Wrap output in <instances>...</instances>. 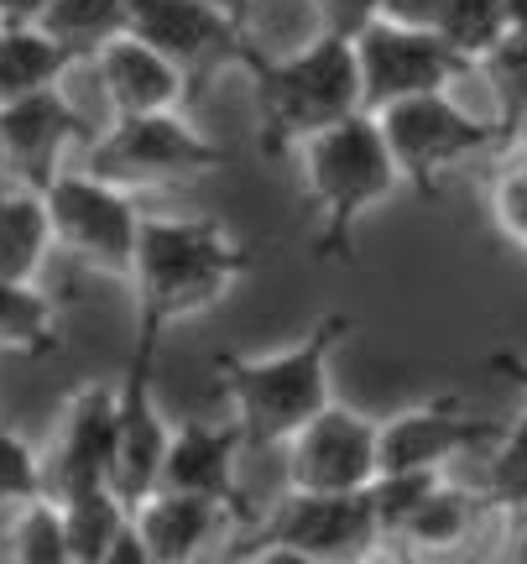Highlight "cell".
Here are the masks:
<instances>
[{
	"mask_svg": "<svg viewBox=\"0 0 527 564\" xmlns=\"http://www.w3.org/2000/svg\"><path fill=\"white\" fill-rule=\"evenodd\" d=\"M251 262V246H241L209 215H142L136 251L125 267V282L136 293V324L167 335L173 324L199 319L230 299Z\"/></svg>",
	"mask_w": 527,
	"mask_h": 564,
	"instance_id": "cell-1",
	"label": "cell"
},
{
	"mask_svg": "<svg viewBox=\"0 0 527 564\" xmlns=\"http://www.w3.org/2000/svg\"><path fill=\"white\" fill-rule=\"evenodd\" d=\"M355 319L325 314L308 324V335L272 356H215V382L230 398V419L251 449L283 444L293 429H304L319 408L334 403V356L350 340Z\"/></svg>",
	"mask_w": 527,
	"mask_h": 564,
	"instance_id": "cell-2",
	"label": "cell"
},
{
	"mask_svg": "<svg viewBox=\"0 0 527 564\" xmlns=\"http://www.w3.org/2000/svg\"><path fill=\"white\" fill-rule=\"evenodd\" d=\"M235 63L245 68L251 95H256L266 152H293L304 137L365 110L355 42L340 37V32H314V37L293 42L283 53L251 47L241 37Z\"/></svg>",
	"mask_w": 527,
	"mask_h": 564,
	"instance_id": "cell-3",
	"label": "cell"
},
{
	"mask_svg": "<svg viewBox=\"0 0 527 564\" xmlns=\"http://www.w3.org/2000/svg\"><path fill=\"white\" fill-rule=\"evenodd\" d=\"M293 162H298V188H304L308 209L319 215V257L325 262L350 257L355 225L403 188V173L386 152L382 126L371 110H355L345 121L304 137L293 147Z\"/></svg>",
	"mask_w": 527,
	"mask_h": 564,
	"instance_id": "cell-4",
	"label": "cell"
},
{
	"mask_svg": "<svg viewBox=\"0 0 527 564\" xmlns=\"http://www.w3.org/2000/svg\"><path fill=\"white\" fill-rule=\"evenodd\" d=\"M79 167L116 183L125 194L136 188H167L224 167V147L209 141L183 110H152V116H110L105 131L79 147Z\"/></svg>",
	"mask_w": 527,
	"mask_h": 564,
	"instance_id": "cell-5",
	"label": "cell"
},
{
	"mask_svg": "<svg viewBox=\"0 0 527 564\" xmlns=\"http://www.w3.org/2000/svg\"><path fill=\"white\" fill-rule=\"evenodd\" d=\"M371 116L382 126V141L392 152V162H397L403 183H413L424 199H433L444 188V178L454 167L486 158L491 147L502 141V126L475 121L449 89L407 95V100H392L382 110H371Z\"/></svg>",
	"mask_w": 527,
	"mask_h": 564,
	"instance_id": "cell-6",
	"label": "cell"
},
{
	"mask_svg": "<svg viewBox=\"0 0 527 564\" xmlns=\"http://www.w3.org/2000/svg\"><path fill=\"white\" fill-rule=\"evenodd\" d=\"M382 549L365 491H293L262 518L256 564H345Z\"/></svg>",
	"mask_w": 527,
	"mask_h": 564,
	"instance_id": "cell-7",
	"label": "cell"
},
{
	"mask_svg": "<svg viewBox=\"0 0 527 564\" xmlns=\"http://www.w3.org/2000/svg\"><path fill=\"white\" fill-rule=\"evenodd\" d=\"M42 199H47V220H53V246L63 257L110 272V278H125L131 251H136V225H142V209L125 188L95 178L84 167H58L42 183Z\"/></svg>",
	"mask_w": 527,
	"mask_h": 564,
	"instance_id": "cell-8",
	"label": "cell"
},
{
	"mask_svg": "<svg viewBox=\"0 0 527 564\" xmlns=\"http://www.w3.org/2000/svg\"><path fill=\"white\" fill-rule=\"evenodd\" d=\"M157 350H163V329L136 324V350L125 361L121 382H116V455H110V486L136 507L157 486V465L167 449L163 403H157Z\"/></svg>",
	"mask_w": 527,
	"mask_h": 564,
	"instance_id": "cell-9",
	"label": "cell"
},
{
	"mask_svg": "<svg viewBox=\"0 0 527 564\" xmlns=\"http://www.w3.org/2000/svg\"><path fill=\"white\" fill-rule=\"evenodd\" d=\"M350 42H355V63H361L365 110H382V105L407 100V95H428V89H454L460 79L475 74V63H465L428 26L371 21Z\"/></svg>",
	"mask_w": 527,
	"mask_h": 564,
	"instance_id": "cell-10",
	"label": "cell"
},
{
	"mask_svg": "<svg viewBox=\"0 0 527 564\" xmlns=\"http://www.w3.org/2000/svg\"><path fill=\"white\" fill-rule=\"evenodd\" d=\"M283 470L293 491H365L376 476V419L329 403L283 440Z\"/></svg>",
	"mask_w": 527,
	"mask_h": 564,
	"instance_id": "cell-11",
	"label": "cell"
},
{
	"mask_svg": "<svg viewBox=\"0 0 527 564\" xmlns=\"http://www.w3.org/2000/svg\"><path fill=\"white\" fill-rule=\"evenodd\" d=\"M100 126L84 116L74 95L58 84H42L21 100L0 105V152H6V178L17 183H42L53 178L58 167H68V147H84Z\"/></svg>",
	"mask_w": 527,
	"mask_h": 564,
	"instance_id": "cell-12",
	"label": "cell"
},
{
	"mask_svg": "<svg viewBox=\"0 0 527 564\" xmlns=\"http://www.w3.org/2000/svg\"><path fill=\"white\" fill-rule=\"evenodd\" d=\"M491 440H496V423L475 419L454 392H444L376 423V470H444L449 460Z\"/></svg>",
	"mask_w": 527,
	"mask_h": 564,
	"instance_id": "cell-13",
	"label": "cell"
},
{
	"mask_svg": "<svg viewBox=\"0 0 527 564\" xmlns=\"http://www.w3.org/2000/svg\"><path fill=\"white\" fill-rule=\"evenodd\" d=\"M110 455H116V382H84L63 403L53 449L42 455V491L68 497L84 486L110 481Z\"/></svg>",
	"mask_w": 527,
	"mask_h": 564,
	"instance_id": "cell-14",
	"label": "cell"
},
{
	"mask_svg": "<svg viewBox=\"0 0 527 564\" xmlns=\"http://www.w3.org/2000/svg\"><path fill=\"white\" fill-rule=\"evenodd\" d=\"M125 32L152 42L163 58L178 63L188 84H199L220 63H235V47L245 37L241 26L220 17L209 0H131Z\"/></svg>",
	"mask_w": 527,
	"mask_h": 564,
	"instance_id": "cell-15",
	"label": "cell"
},
{
	"mask_svg": "<svg viewBox=\"0 0 527 564\" xmlns=\"http://www.w3.org/2000/svg\"><path fill=\"white\" fill-rule=\"evenodd\" d=\"M241 429L209 419H183L167 429V449L157 465V486L152 491H183V497H209V502L241 507V486H235V465H241Z\"/></svg>",
	"mask_w": 527,
	"mask_h": 564,
	"instance_id": "cell-16",
	"label": "cell"
},
{
	"mask_svg": "<svg viewBox=\"0 0 527 564\" xmlns=\"http://www.w3.org/2000/svg\"><path fill=\"white\" fill-rule=\"evenodd\" d=\"M89 68L100 79V95L110 105V116H152V110H183V100L194 95V84L173 58H163L152 42L131 37H110L105 47L89 53Z\"/></svg>",
	"mask_w": 527,
	"mask_h": 564,
	"instance_id": "cell-17",
	"label": "cell"
},
{
	"mask_svg": "<svg viewBox=\"0 0 527 564\" xmlns=\"http://www.w3.org/2000/svg\"><path fill=\"white\" fill-rule=\"evenodd\" d=\"M245 518L241 507L209 502V497H183V491H146L131 507V523L146 544V564H188L209 544H220L230 523Z\"/></svg>",
	"mask_w": 527,
	"mask_h": 564,
	"instance_id": "cell-18",
	"label": "cell"
},
{
	"mask_svg": "<svg viewBox=\"0 0 527 564\" xmlns=\"http://www.w3.org/2000/svg\"><path fill=\"white\" fill-rule=\"evenodd\" d=\"M53 251L58 246H53V220H47L42 188L6 178V188H0V278L37 282Z\"/></svg>",
	"mask_w": 527,
	"mask_h": 564,
	"instance_id": "cell-19",
	"label": "cell"
},
{
	"mask_svg": "<svg viewBox=\"0 0 527 564\" xmlns=\"http://www.w3.org/2000/svg\"><path fill=\"white\" fill-rule=\"evenodd\" d=\"M481 512H486V497H475V491H465V486H454V481L439 476L433 491L413 507V518L397 528L392 544H403L407 554H424V560L428 554H449V549L470 544V533H475V523H481Z\"/></svg>",
	"mask_w": 527,
	"mask_h": 564,
	"instance_id": "cell-20",
	"label": "cell"
},
{
	"mask_svg": "<svg viewBox=\"0 0 527 564\" xmlns=\"http://www.w3.org/2000/svg\"><path fill=\"white\" fill-rule=\"evenodd\" d=\"M74 53L42 32L37 21H0V105L68 79Z\"/></svg>",
	"mask_w": 527,
	"mask_h": 564,
	"instance_id": "cell-21",
	"label": "cell"
},
{
	"mask_svg": "<svg viewBox=\"0 0 527 564\" xmlns=\"http://www.w3.org/2000/svg\"><path fill=\"white\" fill-rule=\"evenodd\" d=\"M0 350L6 356H26V361H47L63 350V324L53 299L37 282H11L0 278Z\"/></svg>",
	"mask_w": 527,
	"mask_h": 564,
	"instance_id": "cell-22",
	"label": "cell"
},
{
	"mask_svg": "<svg viewBox=\"0 0 527 564\" xmlns=\"http://www.w3.org/2000/svg\"><path fill=\"white\" fill-rule=\"evenodd\" d=\"M63 507V539H68V564H105L116 533L131 523V502L116 486H84L58 497Z\"/></svg>",
	"mask_w": 527,
	"mask_h": 564,
	"instance_id": "cell-23",
	"label": "cell"
},
{
	"mask_svg": "<svg viewBox=\"0 0 527 564\" xmlns=\"http://www.w3.org/2000/svg\"><path fill=\"white\" fill-rule=\"evenodd\" d=\"M125 17H131V0H47L37 11V26L58 47H68L74 63H84L95 47L121 37Z\"/></svg>",
	"mask_w": 527,
	"mask_h": 564,
	"instance_id": "cell-24",
	"label": "cell"
},
{
	"mask_svg": "<svg viewBox=\"0 0 527 564\" xmlns=\"http://www.w3.org/2000/svg\"><path fill=\"white\" fill-rule=\"evenodd\" d=\"M6 560L17 564H68V539H63V507L58 497H26L6 507Z\"/></svg>",
	"mask_w": 527,
	"mask_h": 564,
	"instance_id": "cell-25",
	"label": "cell"
},
{
	"mask_svg": "<svg viewBox=\"0 0 527 564\" xmlns=\"http://www.w3.org/2000/svg\"><path fill=\"white\" fill-rule=\"evenodd\" d=\"M433 32L465 63H481L496 42L507 37V0H444Z\"/></svg>",
	"mask_w": 527,
	"mask_h": 564,
	"instance_id": "cell-26",
	"label": "cell"
},
{
	"mask_svg": "<svg viewBox=\"0 0 527 564\" xmlns=\"http://www.w3.org/2000/svg\"><path fill=\"white\" fill-rule=\"evenodd\" d=\"M475 74H486L491 95H496V126H502V141H507L527 110V32H507L486 58L475 63Z\"/></svg>",
	"mask_w": 527,
	"mask_h": 564,
	"instance_id": "cell-27",
	"label": "cell"
},
{
	"mask_svg": "<svg viewBox=\"0 0 527 564\" xmlns=\"http://www.w3.org/2000/svg\"><path fill=\"white\" fill-rule=\"evenodd\" d=\"M486 507L496 512H512V507H527V413L507 429H496L486 455Z\"/></svg>",
	"mask_w": 527,
	"mask_h": 564,
	"instance_id": "cell-28",
	"label": "cell"
},
{
	"mask_svg": "<svg viewBox=\"0 0 527 564\" xmlns=\"http://www.w3.org/2000/svg\"><path fill=\"white\" fill-rule=\"evenodd\" d=\"M444 470H376L371 486H365V502H371V518H376V533H382V544L397 539V528L413 518V507L424 502L433 481H439Z\"/></svg>",
	"mask_w": 527,
	"mask_h": 564,
	"instance_id": "cell-29",
	"label": "cell"
},
{
	"mask_svg": "<svg viewBox=\"0 0 527 564\" xmlns=\"http://www.w3.org/2000/svg\"><path fill=\"white\" fill-rule=\"evenodd\" d=\"M37 491H42V455L21 440L17 429L0 423V512L37 497Z\"/></svg>",
	"mask_w": 527,
	"mask_h": 564,
	"instance_id": "cell-30",
	"label": "cell"
},
{
	"mask_svg": "<svg viewBox=\"0 0 527 564\" xmlns=\"http://www.w3.org/2000/svg\"><path fill=\"white\" fill-rule=\"evenodd\" d=\"M491 215H496V230H502L512 246H523L527 251V147L517 152V162H512L507 173L496 178Z\"/></svg>",
	"mask_w": 527,
	"mask_h": 564,
	"instance_id": "cell-31",
	"label": "cell"
},
{
	"mask_svg": "<svg viewBox=\"0 0 527 564\" xmlns=\"http://www.w3.org/2000/svg\"><path fill=\"white\" fill-rule=\"evenodd\" d=\"M308 6L319 17V32H340V37L365 32L376 21V11H382V0H308Z\"/></svg>",
	"mask_w": 527,
	"mask_h": 564,
	"instance_id": "cell-32",
	"label": "cell"
},
{
	"mask_svg": "<svg viewBox=\"0 0 527 564\" xmlns=\"http://www.w3.org/2000/svg\"><path fill=\"white\" fill-rule=\"evenodd\" d=\"M439 6H444V0H382L376 21H392V26H428V32H433Z\"/></svg>",
	"mask_w": 527,
	"mask_h": 564,
	"instance_id": "cell-33",
	"label": "cell"
},
{
	"mask_svg": "<svg viewBox=\"0 0 527 564\" xmlns=\"http://www.w3.org/2000/svg\"><path fill=\"white\" fill-rule=\"evenodd\" d=\"M105 564H146V544H142V533H136V523H125L121 533H116V544H110Z\"/></svg>",
	"mask_w": 527,
	"mask_h": 564,
	"instance_id": "cell-34",
	"label": "cell"
},
{
	"mask_svg": "<svg viewBox=\"0 0 527 564\" xmlns=\"http://www.w3.org/2000/svg\"><path fill=\"white\" fill-rule=\"evenodd\" d=\"M502 518H507V539H502L507 549H502V554L527 564V507H512V512H502Z\"/></svg>",
	"mask_w": 527,
	"mask_h": 564,
	"instance_id": "cell-35",
	"label": "cell"
},
{
	"mask_svg": "<svg viewBox=\"0 0 527 564\" xmlns=\"http://www.w3.org/2000/svg\"><path fill=\"white\" fill-rule=\"evenodd\" d=\"M491 371H502V377H507V382L527 398V356H507V350H496V356H491Z\"/></svg>",
	"mask_w": 527,
	"mask_h": 564,
	"instance_id": "cell-36",
	"label": "cell"
},
{
	"mask_svg": "<svg viewBox=\"0 0 527 564\" xmlns=\"http://www.w3.org/2000/svg\"><path fill=\"white\" fill-rule=\"evenodd\" d=\"M209 6H215V11H220V17H230L235 21V26H251V17H256V0H209Z\"/></svg>",
	"mask_w": 527,
	"mask_h": 564,
	"instance_id": "cell-37",
	"label": "cell"
},
{
	"mask_svg": "<svg viewBox=\"0 0 527 564\" xmlns=\"http://www.w3.org/2000/svg\"><path fill=\"white\" fill-rule=\"evenodd\" d=\"M47 0H0V17L6 21H37V11Z\"/></svg>",
	"mask_w": 527,
	"mask_h": 564,
	"instance_id": "cell-38",
	"label": "cell"
},
{
	"mask_svg": "<svg viewBox=\"0 0 527 564\" xmlns=\"http://www.w3.org/2000/svg\"><path fill=\"white\" fill-rule=\"evenodd\" d=\"M507 32H527V0H507Z\"/></svg>",
	"mask_w": 527,
	"mask_h": 564,
	"instance_id": "cell-39",
	"label": "cell"
},
{
	"mask_svg": "<svg viewBox=\"0 0 527 564\" xmlns=\"http://www.w3.org/2000/svg\"><path fill=\"white\" fill-rule=\"evenodd\" d=\"M0 178H6V152H0Z\"/></svg>",
	"mask_w": 527,
	"mask_h": 564,
	"instance_id": "cell-40",
	"label": "cell"
},
{
	"mask_svg": "<svg viewBox=\"0 0 527 564\" xmlns=\"http://www.w3.org/2000/svg\"><path fill=\"white\" fill-rule=\"evenodd\" d=\"M0 21H6V17H0Z\"/></svg>",
	"mask_w": 527,
	"mask_h": 564,
	"instance_id": "cell-41",
	"label": "cell"
}]
</instances>
